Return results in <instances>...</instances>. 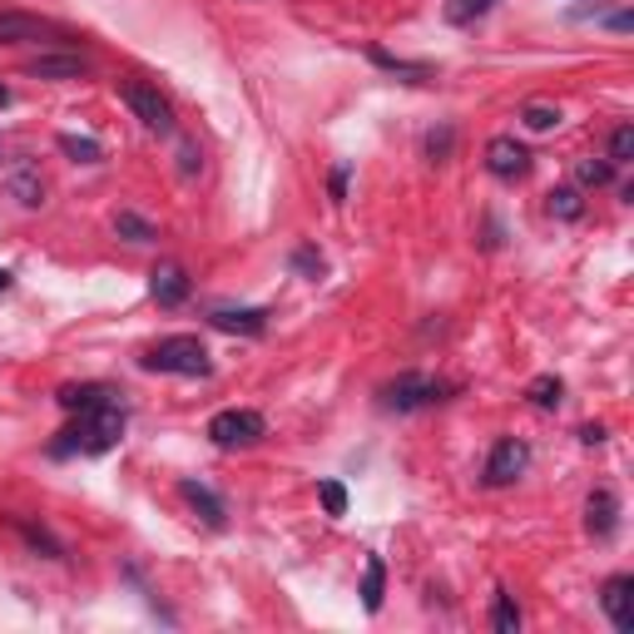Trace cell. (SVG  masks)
Masks as SVG:
<instances>
[{"label":"cell","mask_w":634,"mask_h":634,"mask_svg":"<svg viewBox=\"0 0 634 634\" xmlns=\"http://www.w3.org/2000/svg\"><path fill=\"white\" fill-rule=\"evenodd\" d=\"M120 437H124V407L104 401V407L75 411V427L60 431V441L50 451L55 457H104V451L120 447Z\"/></svg>","instance_id":"1"},{"label":"cell","mask_w":634,"mask_h":634,"mask_svg":"<svg viewBox=\"0 0 634 634\" xmlns=\"http://www.w3.org/2000/svg\"><path fill=\"white\" fill-rule=\"evenodd\" d=\"M144 367H150V372H174V377H208V372H214L208 347L198 342V337H188V333L154 342L150 352H144Z\"/></svg>","instance_id":"2"},{"label":"cell","mask_w":634,"mask_h":634,"mask_svg":"<svg viewBox=\"0 0 634 634\" xmlns=\"http://www.w3.org/2000/svg\"><path fill=\"white\" fill-rule=\"evenodd\" d=\"M447 392L451 387L441 382V377H431V372H401L397 382L382 387V407L387 411H421V407H437Z\"/></svg>","instance_id":"3"},{"label":"cell","mask_w":634,"mask_h":634,"mask_svg":"<svg viewBox=\"0 0 634 634\" xmlns=\"http://www.w3.org/2000/svg\"><path fill=\"white\" fill-rule=\"evenodd\" d=\"M263 431H268V421H263V411H253V407H228L208 421L214 447H253V441H263Z\"/></svg>","instance_id":"4"},{"label":"cell","mask_w":634,"mask_h":634,"mask_svg":"<svg viewBox=\"0 0 634 634\" xmlns=\"http://www.w3.org/2000/svg\"><path fill=\"white\" fill-rule=\"evenodd\" d=\"M120 100L130 104L134 120L150 124V130H158V134L174 130V104H168L164 94L154 90V84H144V80H124V84H120Z\"/></svg>","instance_id":"5"},{"label":"cell","mask_w":634,"mask_h":634,"mask_svg":"<svg viewBox=\"0 0 634 634\" xmlns=\"http://www.w3.org/2000/svg\"><path fill=\"white\" fill-rule=\"evenodd\" d=\"M525 467H531V447L515 437H501L491 447V461H485V485H511L521 481Z\"/></svg>","instance_id":"6"},{"label":"cell","mask_w":634,"mask_h":634,"mask_svg":"<svg viewBox=\"0 0 634 634\" xmlns=\"http://www.w3.org/2000/svg\"><path fill=\"white\" fill-rule=\"evenodd\" d=\"M485 168H491L495 178H521L525 168H531V154H525V144H515L511 134H495V140L485 144Z\"/></svg>","instance_id":"7"},{"label":"cell","mask_w":634,"mask_h":634,"mask_svg":"<svg viewBox=\"0 0 634 634\" xmlns=\"http://www.w3.org/2000/svg\"><path fill=\"white\" fill-rule=\"evenodd\" d=\"M600 605H605L610 625H615L620 634L634 630V580L630 575H610L605 580V595H600Z\"/></svg>","instance_id":"8"},{"label":"cell","mask_w":634,"mask_h":634,"mask_svg":"<svg viewBox=\"0 0 634 634\" xmlns=\"http://www.w3.org/2000/svg\"><path fill=\"white\" fill-rule=\"evenodd\" d=\"M6 188L20 198L25 208H40L45 204V178H40V164L35 158H16V164L6 168Z\"/></svg>","instance_id":"9"},{"label":"cell","mask_w":634,"mask_h":634,"mask_svg":"<svg viewBox=\"0 0 634 634\" xmlns=\"http://www.w3.org/2000/svg\"><path fill=\"white\" fill-rule=\"evenodd\" d=\"M150 293H154L158 308H178V303L188 298V273L178 268V263H158L150 273Z\"/></svg>","instance_id":"10"},{"label":"cell","mask_w":634,"mask_h":634,"mask_svg":"<svg viewBox=\"0 0 634 634\" xmlns=\"http://www.w3.org/2000/svg\"><path fill=\"white\" fill-rule=\"evenodd\" d=\"M30 80H84L90 75V60L84 55H35L25 65Z\"/></svg>","instance_id":"11"},{"label":"cell","mask_w":634,"mask_h":634,"mask_svg":"<svg viewBox=\"0 0 634 634\" xmlns=\"http://www.w3.org/2000/svg\"><path fill=\"white\" fill-rule=\"evenodd\" d=\"M615 525H620V501H615V491H595L585 501V531L595 535V541H610L615 535Z\"/></svg>","instance_id":"12"},{"label":"cell","mask_w":634,"mask_h":634,"mask_svg":"<svg viewBox=\"0 0 634 634\" xmlns=\"http://www.w3.org/2000/svg\"><path fill=\"white\" fill-rule=\"evenodd\" d=\"M178 495H184V501H188V505H194V511H198V521H204V525H214V531H218V525L228 521L224 501H218V495L208 491L204 481H178Z\"/></svg>","instance_id":"13"},{"label":"cell","mask_w":634,"mask_h":634,"mask_svg":"<svg viewBox=\"0 0 634 634\" xmlns=\"http://www.w3.org/2000/svg\"><path fill=\"white\" fill-rule=\"evenodd\" d=\"M208 323L224 327V333L258 337L263 327H268V313H263V308H214V313H208Z\"/></svg>","instance_id":"14"},{"label":"cell","mask_w":634,"mask_h":634,"mask_svg":"<svg viewBox=\"0 0 634 634\" xmlns=\"http://www.w3.org/2000/svg\"><path fill=\"white\" fill-rule=\"evenodd\" d=\"M45 25L35 16H20V10H0V45H20V40H40Z\"/></svg>","instance_id":"15"},{"label":"cell","mask_w":634,"mask_h":634,"mask_svg":"<svg viewBox=\"0 0 634 634\" xmlns=\"http://www.w3.org/2000/svg\"><path fill=\"white\" fill-rule=\"evenodd\" d=\"M104 401H114V387H104V382H84V387H65L60 392V407L65 411H90V407H104Z\"/></svg>","instance_id":"16"},{"label":"cell","mask_w":634,"mask_h":634,"mask_svg":"<svg viewBox=\"0 0 634 634\" xmlns=\"http://www.w3.org/2000/svg\"><path fill=\"white\" fill-rule=\"evenodd\" d=\"M382 595H387V565L382 560H367V575H362V605H367V615H377L382 610Z\"/></svg>","instance_id":"17"},{"label":"cell","mask_w":634,"mask_h":634,"mask_svg":"<svg viewBox=\"0 0 634 634\" xmlns=\"http://www.w3.org/2000/svg\"><path fill=\"white\" fill-rule=\"evenodd\" d=\"M60 150L75 158V164H100V158H104L100 140H90V134H60Z\"/></svg>","instance_id":"18"},{"label":"cell","mask_w":634,"mask_h":634,"mask_svg":"<svg viewBox=\"0 0 634 634\" xmlns=\"http://www.w3.org/2000/svg\"><path fill=\"white\" fill-rule=\"evenodd\" d=\"M114 234L130 238V243H154V238H158V228L150 224V218H140V214H130V208H124V214L114 218Z\"/></svg>","instance_id":"19"},{"label":"cell","mask_w":634,"mask_h":634,"mask_svg":"<svg viewBox=\"0 0 634 634\" xmlns=\"http://www.w3.org/2000/svg\"><path fill=\"white\" fill-rule=\"evenodd\" d=\"M575 178L585 188H600V184H610V178H615V164H610V158H580L575 164Z\"/></svg>","instance_id":"20"},{"label":"cell","mask_w":634,"mask_h":634,"mask_svg":"<svg viewBox=\"0 0 634 634\" xmlns=\"http://www.w3.org/2000/svg\"><path fill=\"white\" fill-rule=\"evenodd\" d=\"M491 625H495V634H515V630H521V610H515V600L505 595V590H501V595H495Z\"/></svg>","instance_id":"21"},{"label":"cell","mask_w":634,"mask_h":634,"mask_svg":"<svg viewBox=\"0 0 634 634\" xmlns=\"http://www.w3.org/2000/svg\"><path fill=\"white\" fill-rule=\"evenodd\" d=\"M560 392H565V387H560V377H551V372H545V377H535V382L525 387V397H531L535 407H545V411L560 407Z\"/></svg>","instance_id":"22"},{"label":"cell","mask_w":634,"mask_h":634,"mask_svg":"<svg viewBox=\"0 0 634 634\" xmlns=\"http://www.w3.org/2000/svg\"><path fill=\"white\" fill-rule=\"evenodd\" d=\"M551 214L565 218V224L585 214V198H580V188H555V194H551Z\"/></svg>","instance_id":"23"},{"label":"cell","mask_w":634,"mask_h":634,"mask_svg":"<svg viewBox=\"0 0 634 634\" xmlns=\"http://www.w3.org/2000/svg\"><path fill=\"white\" fill-rule=\"evenodd\" d=\"M521 120H525V130L545 134V130H555V124H560V110H555V104H525Z\"/></svg>","instance_id":"24"},{"label":"cell","mask_w":634,"mask_h":634,"mask_svg":"<svg viewBox=\"0 0 634 634\" xmlns=\"http://www.w3.org/2000/svg\"><path fill=\"white\" fill-rule=\"evenodd\" d=\"M491 6H495V0H451V6H447V20H451V25H471V20L485 16Z\"/></svg>","instance_id":"25"},{"label":"cell","mask_w":634,"mask_h":634,"mask_svg":"<svg viewBox=\"0 0 634 634\" xmlns=\"http://www.w3.org/2000/svg\"><path fill=\"white\" fill-rule=\"evenodd\" d=\"M630 158H634V124H620L610 134V164H630Z\"/></svg>","instance_id":"26"},{"label":"cell","mask_w":634,"mask_h":634,"mask_svg":"<svg viewBox=\"0 0 634 634\" xmlns=\"http://www.w3.org/2000/svg\"><path fill=\"white\" fill-rule=\"evenodd\" d=\"M317 495H323L327 515H347V491L337 481H317Z\"/></svg>","instance_id":"27"},{"label":"cell","mask_w":634,"mask_h":634,"mask_svg":"<svg viewBox=\"0 0 634 634\" xmlns=\"http://www.w3.org/2000/svg\"><path fill=\"white\" fill-rule=\"evenodd\" d=\"M293 268L308 273V278H323L327 263H323V253H317V248H298V253H293Z\"/></svg>","instance_id":"28"},{"label":"cell","mask_w":634,"mask_h":634,"mask_svg":"<svg viewBox=\"0 0 634 634\" xmlns=\"http://www.w3.org/2000/svg\"><path fill=\"white\" fill-rule=\"evenodd\" d=\"M451 140H457V134H451L447 124H441V130H431V134H427V154H431V164H441V158L451 154Z\"/></svg>","instance_id":"29"},{"label":"cell","mask_w":634,"mask_h":634,"mask_svg":"<svg viewBox=\"0 0 634 634\" xmlns=\"http://www.w3.org/2000/svg\"><path fill=\"white\" fill-rule=\"evenodd\" d=\"M372 60L377 65H387V70H397V75H427V65H411V60H397V55H387V50H372Z\"/></svg>","instance_id":"30"},{"label":"cell","mask_w":634,"mask_h":634,"mask_svg":"<svg viewBox=\"0 0 634 634\" xmlns=\"http://www.w3.org/2000/svg\"><path fill=\"white\" fill-rule=\"evenodd\" d=\"M20 535H25V541H30V545H35V551H50V555H60V545H55V541H50V535H45V531H35V525H20Z\"/></svg>","instance_id":"31"},{"label":"cell","mask_w":634,"mask_h":634,"mask_svg":"<svg viewBox=\"0 0 634 634\" xmlns=\"http://www.w3.org/2000/svg\"><path fill=\"white\" fill-rule=\"evenodd\" d=\"M327 188H333V198H337V204H342V198H347V164H342V168H333V178H327Z\"/></svg>","instance_id":"32"},{"label":"cell","mask_w":634,"mask_h":634,"mask_svg":"<svg viewBox=\"0 0 634 634\" xmlns=\"http://www.w3.org/2000/svg\"><path fill=\"white\" fill-rule=\"evenodd\" d=\"M178 168H184V174H194V168H198V150H194V144H178Z\"/></svg>","instance_id":"33"},{"label":"cell","mask_w":634,"mask_h":634,"mask_svg":"<svg viewBox=\"0 0 634 634\" xmlns=\"http://www.w3.org/2000/svg\"><path fill=\"white\" fill-rule=\"evenodd\" d=\"M580 441H585V447H600V441H605V427H585L580 431Z\"/></svg>","instance_id":"34"},{"label":"cell","mask_w":634,"mask_h":634,"mask_svg":"<svg viewBox=\"0 0 634 634\" xmlns=\"http://www.w3.org/2000/svg\"><path fill=\"white\" fill-rule=\"evenodd\" d=\"M6 104H10V90H6V84H0V110H6Z\"/></svg>","instance_id":"35"},{"label":"cell","mask_w":634,"mask_h":634,"mask_svg":"<svg viewBox=\"0 0 634 634\" xmlns=\"http://www.w3.org/2000/svg\"><path fill=\"white\" fill-rule=\"evenodd\" d=\"M6 288H10V273H6V268H0V293H6Z\"/></svg>","instance_id":"36"}]
</instances>
